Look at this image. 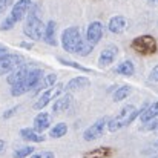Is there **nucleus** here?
Segmentation results:
<instances>
[{
  "label": "nucleus",
  "instance_id": "nucleus-10",
  "mask_svg": "<svg viewBox=\"0 0 158 158\" xmlns=\"http://www.w3.org/2000/svg\"><path fill=\"white\" fill-rule=\"evenodd\" d=\"M103 32H105L103 23L98 22V20H95V22L89 23V26H88V29H86V40H88L91 45L95 46L97 43H100V40H102V37H103Z\"/></svg>",
  "mask_w": 158,
  "mask_h": 158
},
{
  "label": "nucleus",
  "instance_id": "nucleus-7",
  "mask_svg": "<svg viewBox=\"0 0 158 158\" xmlns=\"http://www.w3.org/2000/svg\"><path fill=\"white\" fill-rule=\"evenodd\" d=\"M22 64H25V58L22 55L8 52L0 60V75H6V74L12 72L14 69L20 68Z\"/></svg>",
  "mask_w": 158,
  "mask_h": 158
},
{
  "label": "nucleus",
  "instance_id": "nucleus-11",
  "mask_svg": "<svg viewBox=\"0 0 158 158\" xmlns=\"http://www.w3.org/2000/svg\"><path fill=\"white\" fill-rule=\"evenodd\" d=\"M117 55H118V48L115 45H107L105 49L100 52V55H98V66L100 68L110 66L115 61Z\"/></svg>",
  "mask_w": 158,
  "mask_h": 158
},
{
  "label": "nucleus",
  "instance_id": "nucleus-32",
  "mask_svg": "<svg viewBox=\"0 0 158 158\" xmlns=\"http://www.w3.org/2000/svg\"><path fill=\"white\" fill-rule=\"evenodd\" d=\"M8 52H9V51H8V48H6V46H3V45H0V60H2V58H3Z\"/></svg>",
  "mask_w": 158,
  "mask_h": 158
},
{
  "label": "nucleus",
  "instance_id": "nucleus-16",
  "mask_svg": "<svg viewBox=\"0 0 158 158\" xmlns=\"http://www.w3.org/2000/svg\"><path fill=\"white\" fill-rule=\"evenodd\" d=\"M72 105V95L71 94H64L61 97H57L52 105V112L54 114H63L66 112Z\"/></svg>",
  "mask_w": 158,
  "mask_h": 158
},
{
  "label": "nucleus",
  "instance_id": "nucleus-17",
  "mask_svg": "<svg viewBox=\"0 0 158 158\" xmlns=\"http://www.w3.org/2000/svg\"><path fill=\"white\" fill-rule=\"evenodd\" d=\"M55 32H57V25H55L54 20H49V22L45 25V31H43V37H42V40H43L46 45L55 46V45H57Z\"/></svg>",
  "mask_w": 158,
  "mask_h": 158
},
{
  "label": "nucleus",
  "instance_id": "nucleus-25",
  "mask_svg": "<svg viewBox=\"0 0 158 158\" xmlns=\"http://www.w3.org/2000/svg\"><path fill=\"white\" fill-rule=\"evenodd\" d=\"M112 154V151L109 148H98V149H94V151H89L86 152L85 158H106Z\"/></svg>",
  "mask_w": 158,
  "mask_h": 158
},
{
  "label": "nucleus",
  "instance_id": "nucleus-2",
  "mask_svg": "<svg viewBox=\"0 0 158 158\" xmlns=\"http://www.w3.org/2000/svg\"><path fill=\"white\" fill-rule=\"evenodd\" d=\"M140 112H141V109H138L137 106H134V105L123 106V107L120 109V112L107 121V124H106L107 131H109V132H118L120 129L129 126V124L140 115Z\"/></svg>",
  "mask_w": 158,
  "mask_h": 158
},
{
  "label": "nucleus",
  "instance_id": "nucleus-35",
  "mask_svg": "<svg viewBox=\"0 0 158 158\" xmlns=\"http://www.w3.org/2000/svg\"><path fill=\"white\" fill-rule=\"evenodd\" d=\"M151 2H152L154 5H158V0H151Z\"/></svg>",
  "mask_w": 158,
  "mask_h": 158
},
{
  "label": "nucleus",
  "instance_id": "nucleus-6",
  "mask_svg": "<svg viewBox=\"0 0 158 158\" xmlns=\"http://www.w3.org/2000/svg\"><path fill=\"white\" fill-rule=\"evenodd\" d=\"M80 40H81V34L77 26H69L61 32V46L66 52H75Z\"/></svg>",
  "mask_w": 158,
  "mask_h": 158
},
{
  "label": "nucleus",
  "instance_id": "nucleus-20",
  "mask_svg": "<svg viewBox=\"0 0 158 158\" xmlns=\"http://www.w3.org/2000/svg\"><path fill=\"white\" fill-rule=\"evenodd\" d=\"M57 83V75L55 74H46L42 77V80L39 81V85L35 86L34 92H42V91H46L49 88H52L54 85Z\"/></svg>",
  "mask_w": 158,
  "mask_h": 158
},
{
  "label": "nucleus",
  "instance_id": "nucleus-24",
  "mask_svg": "<svg viewBox=\"0 0 158 158\" xmlns=\"http://www.w3.org/2000/svg\"><path fill=\"white\" fill-rule=\"evenodd\" d=\"M66 134H68V124L66 123H57L49 131V137L51 138H61Z\"/></svg>",
  "mask_w": 158,
  "mask_h": 158
},
{
  "label": "nucleus",
  "instance_id": "nucleus-4",
  "mask_svg": "<svg viewBox=\"0 0 158 158\" xmlns=\"http://www.w3.org/2000/svg\"><path fill=\"white\" fill-rule=\"evenodd\" d=\"M42 77H43V71L42 69H37V68L35 69H29L26 77L22 81H19V83L11 86V94L14 97H19V95H23V94L29 92V91H34L35 86L39 85V81L42 80Z\"/></svg>",
  "mask_w": 158,
  "mask_h": 158
},
{
  "label": "nucleus",
  "instance_id": "nucleus-26",
  "mask_svg": "<svg viewBox=\"0 0 158 158\" xmlns=\"http://www.w3.org/2000/svg\"><path fill=\"white\" fill-rule=\"evenodd\" d=\"M35 151H34V146H20L14 151L12 157L14 158H28L29 155H32Z\"/></svg>",
  "mask_w": 158,
  "mask_h": 158
},
{
  "label": "nucleus",
  "instance_id": "nucleus-1",
  "mask_svg": "<svg viewBox=\"0 0 158 158\" xmlns=\"http://www.w3.org/2000/svg\"><path fill=\"white\" fill-rule=\"evenodd\" d=\"M26 22H25V26H23V32L28 39L31 40H42L43 37V31H45V23L40 17V12H39V6L32 3L31 9L28 11L26 14Z\"/></svg>",
  "mask_w": 158,
  "mask_h": 158
},
{
  "label": "nucleus",
  "instance_id": "nucleus-19",
  "mask_svg": "<svg viewBox=\"0 0 158 158\" xmlns=\"http://www.w3.org/2000/svg\"><path fill=\"white\" fill-rule=\"evenodd\" d=\"M28 71H29V68H28L26 64H22L20 68H17V69H14L12 72H9V75H8V83H9V86H12V85L22 81V80L26 77Z\"/></svg>",
  "mask_w": 158,
  "mask_h": 158
},
{
  "label": "nucleus",
  "instance_id": "nucleus-33",
  "mask_svg": "<svg viewBox=\"0 0 158 158\" xmlns=\"http://www.w3.org/2000/svg\"><path fill=\"white\" fill-rule=\"evenodd\" d=\"M20 46H22V48H26V49H31V48H32V43H26V42H22V43H20Z\"/></svg>",
  "mask_w": 158,
  "mask_h": 158
},
{
  "label": "nucleus",
  "instance_id": "nucleus-22",
  "mask_svg": "<svg viewBox=\"0 0 158 158\" xmlns=\"http://www.w3.org/2000/svg\"><path fill=\"white\" fill-rule=\"evenodd\" d=\"M131 92H132V88L127 86V85H123V86H120V88L115 89V92H114V95H112V100H114L115 103L123 102V100H126V98L131 95Z\"/></svg>",
  "mask_w": 158,
  "mask_h": 158
},
{
  "label": "nucleus",
  "instance_id": "nucleus-30",
  "mask_svg": "<svg viewBox=\"0 0 158 158\" xmlns=\"http://www.w3.org/2000/svg\"><path fill=\"white\" fill-rule=\"evenodd\" d=\"M17 110H19V106H14L12 109H8V110L3 114V118H5V120H8V118H9V117H12Z\"/></svg>",
  "mask_w": 158,
  "mask_h": 158
},
{
  "label": "nucleus",
  "instance_id": "nucleus-38",
  "mask_svg": "<svg viewBox=\"0 0 158 158\" xmlns=\"http://www.w3.org/2000/svg\"><path fill=\"white\" fill-rule=\"evenodd\" d=\"M151 158H158V155H154V157H151Z\"/></svg>",
  "mask_w": 158,
  "mask_h": 158
},
{
  "label": "nucleus",
  "instance_id": "nucleus-23",
  "mask_svg": "<svg viewBox=\"0 0 158 158\" xmlns=\"http://www.w3.org/2000/svg\"><path fill=\"white\" fill-rule=\"evenodd\" d=\"M92 49H94V45H91L86 39L81 37V40H80V43H78V46H77V49H75L74 54H77L80 57H86V55H89L92 52Z\"/></svg>",
  "mask_w": 158,
  "mask_h": 158
},
{
  "label": "nucleus",
  "instance_id": "nucleus-21",
  "mask_svg": "<svg viewBox=\"0 0 158 158\" xmlns=\"http://www.w3.org/2000/svg\"><path fill=\"white\" fill-rule=\"evenodd\" d=\"M115 72L120 75H124V77H131L135 74V64L131 60H124V61L118 63V66L115 68Z\"/></svg>",
  "mask_w": 158,
  "mask_h": 158
},
{
  "label": "nucleus",
  "instance_id": "nucleus-12",
  "mask_svg": "<svg viewBox=\"0 0 158 158\" xmlns=\"http://www.w3.org/2000/svg\"><path fill=\"white\" fill-rule=\"evenodd\" d=\"M138 117H140V120H141L143 124H148V123H151L152 120L158 118V102H154V103H144Z\"/></svg>",
  "mask_w": 158,
  "mask_h": 158
},
{
  "label": "nucleus",
  "instance_id": "nucleus-13",
  "mask_svg": "<svg viewBox=\"0 0 158 158\" xmlns=\"http://www.w3.org/2000/svg\"><path fill=\"white\" fill-rule=\"evenodd\" d=\"M126 28H127V20L123 15H114L107 23V29L112 34H121Z\"/></svg>",
  "mask_w": 158,
  "mask_h": 158
},
{
  "label": "nucleus",
  "instance_id": "nucleus-31",
  "mask_svg": "<svg viewBox=\"0 0 158 158\" xmlns=\"http://www.w3.org/2000/svg\"><path fill=\"white\" fill-rule=\"evenodd\" d=\"M149 78L152 80V81H157L158 83V64L151 71V75H149Z\"/></svg>",
  "mask_w": 158,
  "mask_h": 158
},
{
  "label": "nucleus",
  "instance_id": "nucleus-14",
  "mask_svg": "<svg viewBox=\"0 0 158 158\" xmlns=\"http://www.w3.org/2000/svg\"><path fill=\"white\" fill-rule=\"evenodd\" d=\"M49 126H51V115L48 112H40V114L35 115L32 129H35L40 134H43L46 129H49Z\"/></svg>",
  "mask_w": 158,
  "mask_h": 158
},
{
  "label": "nucleus",
  "instance_id": "nucleus-5",
  "mask_svg": "<svg viewBox=\"0 0 158 158\" xmlns=\"http://www.w3.org/2000/svg\"><path fill=\"white\" fill-rule=\"evenodd\" d=\"M131 46H132V49H135L137 52L141 54V55H152V54L157 52L158 49L157 40L152 35H148V34L134 39Z\"/></svg>",
  "mask_w": 158,
  "mask_h": 158
},
{
  "label": "nucleus",
  "instance_id": "nucleus-36",
  "mask_svg": "<svg viewBox=\"0 0 158 158\" xmlns=\"http://www.w3.org/2000/svg\"><path fill=\"white\" fill-rule=\"evenodd\" d=\"M155 134H158V124H157V127H155V131H154Z\"/></svg>",
  "mask_w": 158,
  "mask_h": 158
},
{
  "label": "nucleus",
  "instance_id": "nucleus-29",
  "mask_svg": "<svg viewBox=\"0 0 158 158\" xmlns=\"http://www.w3.org/2000/svg\"><path fill=\"white\" fill-rule=\"evenodd\" d=\"M12 5V0H0V15L5 14V11Z\"/></svg>",
  "mask_w": 158,
  "mask_h": 158
},
{
  "label": "nucleus",
  "instance_id": "nucleus-27",
  "mask_svg": "<svg viewBox=\"0 0 158 158\" xmlns=\"http://www.w3.org/2000/svg\"><path fill=\"white\" fill-rule=\"evenodd\" d=\"M58 61L63 63L64 66H71V68H75V69L83 71V72H91L89 68H86V66H83V64H78L77 61H71V60H64V58H58Z\"/></svg>",
  "mask_w": 158,
  "mask_h": 158
},
{
  "label": "nucleus",
  "instance_id": "nucleus-9",
  "mask_svg": "<svg viewBox=\"0 0 158 158\" xmlns=\"http://www.w3.org/2000/svg\"><path fill=\"white\" fill-rule=\"evenodd\" d=\"M63 88H64L63 85H57V86L54 85L52 88L43 91L42 95L39 97V100L34 103V109H35V110H42V109H45L46 106L52 102L54 98H57V97L63 92Z\"/></svg>",
  "mask_w": 158,
  "mask_h": 158
},
{
  "label": "nucleus",
  "instance_id": "nucleus-28",
  "mask_svg": "<svg viewBox=\"0 0 158 158\" xmlns=\"http://www.w3.org/2000/svg\"><path fill=\"white\" fill-rule=\"evenodd\" d=\"M28 158H55V154L52 151H39V152H34L32 155H29Z\"/></svg>",
  "mask_w": 158,
  "mask_h": 158
},
{
  "label": "nucleus",
  "instance_id": "nucleus-37",
  "mask_svg": "<svg viewBox=\"0 0 158 158\" xmlns=\"http://www.w3.org/2000/svg\"><path fill=\"white\" fill-rule=\"evenodd\" d=\"M155 149H158V141H157V143H155Z\"/></svg>",
  "mask_w": 158,
  "mask_h": 158
},
{
  "label": "nucleus",
  "instance_id": "nucleus-34",
  "mask_svg": "<svg viewBox=\"0 0 158 158\" xmlns=\"http://www.w3.org/2000/svg\"><path fill=\"white\" fill-rule=\"evenodd\" d=\"M5 148H6V144H5V141H3V140L0 138V155H2V154L5 152Z\"/></svg>",
  "mask_w": 158,
  "mask_h": 158
},
{
  "label": "nucleus",
  "instance_id": "nucleus-8",
  "mask_svg": "<svg viewBox=\"0 0 158 158\" xmlns=\"http://www.w3.org/2000/svg\"><path fill=\"white\" fill-rule=\"evenodd\" d=\"M107 121H109V118H106V117H102V118L95 120V123H92L83 132V140L85 141H95V140H98L103 135V132H105Z\"/></svg>",
  "mask_w": 158,
  "mask_h": 158
},
{
  "label": "nucleus",
  "instance_id": "nucleus-15",
  "mask_svg": "<svg viewBox=\"0 0 158 158\" xmlns=\"http://www.w3.org/2000/svg\"><path fill=\"white\" fill-rule=\"evenodd\" d=\"M20 137L25 141H29V143H43L46 140V137L43 134L37 132L32 127H23V129H20Z\"/></svg>",
  "mask_w": 158,
  "mask_h": 158
},
{
  "label": "nucleus",
  "instance_id": "nucleus-18",
  "mask_svg": "<svg viewBox=\"0 0 158 158\" xmlns=\"http://www.w3.org/2000/svg\"><path fill=\"white\" fill-rule=\"evenodd\" d=\"M86 86H89V78L81 75V77H74V78H71L63 89L68 91V92H72V91L83 89V88H86Z\"/></svg>",
  "mask_w": 158,
  "mask_h": 158
},
{
  "label": "nucleus",
  "instance_id": "nucleus-3",
  "mask_svg": "<svg viewBox=\"0 0 158 158\" xmlns=\"http://www.w3.org/2000/svg\"><path fill=\"white\" fill-rule=\"evenodd\" d=\"M31 6H32V0H17V2L12 5L11 12H9V14L5 17V20L2 22L0 31H9V29H12L19 22H22V20L26 17V14H28V11L31 9Z\"/></svg>",
  "mask_w": 158,
  "mask_h": 158
}]
</instances>
